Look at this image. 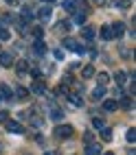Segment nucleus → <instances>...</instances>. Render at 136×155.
<instances>
[{
	"instance_id": "6",
	"label": "nucleus",
	"mask_w": 136,
	"mask_h": 155,
	"mask_svg": "<svg viewBox=\"0 0 136 155\" xmlns=\"http://www.w3.org/2000/svg\"><path fill=\"white\" fill-rule=\"evenodd\" d=\"M31 92H35V94H44V92H46V83H44V81H40V79H35L33 85H31Z\"/></svg>"
},
{
	"instance_id": "19",
	"label": "nucleus",
	"mask_w": 136,
	"mask_h": 155,
	"mask_svg": "<svg viewBox=\"0 0 136 155\" xmlns=\"http://www.w3.org/2000/svg\"><path fill=\"white\" fill-rule=\"evenodd\" d=\"M114 81H117V85H125V81H127V77H125V72H117V74H114Z\"/></svg>"
},
{
	"instance_id": "26",
	"label": "nucleus",
	"mask_w": 136,
	"mask_h": 155,
	"mask_svg": "<svg viewBox=\"0 0 136 155\" xmlns=\"http://www.w3.org/2000/svg\"><path fill=\"white\" fill-rule=\"evenodd\" d=\"M26 70H29V64H26V59H22V61H18V72H20V74H24Z\"/></svg>"
},
{
	"instance_id": "22",
	"label": "nucleus",
	"mask_w": 136,
	"mask_h": 155,
	"mask_svg": "<svg viewBox=\"0 0 136 155\" xmlns=\"http://www.w3.org/2000/svg\"><path fill=\"white\" fill-rule=\"evenodd\" d=\"M125 140H127L130 144H134L136 142V129L132 127V129H127V133H125Z\"/></svg>"
},
{
	"instance_id": "16",
	"label": "nucleus",
	"mask_w": 136,
	"mask_h": 155,
	"mask_svg": "<svg viewBox=\"0 0 136 155\" xmlns=\"http://www.w3.org/2000/svg\"><path fill=\"white\" fill-rule=\"evenodd\" d=\"M0 94H2V101H11V98H13V92L9 90L7 85H2V87H0Z\"/></svg>"
},
{
	"instance_id": "25",
	"label": "nucleus",
	"mask_w": 136,
	"mask_h": 155,
	"mask_svg": "<svg viewBox=\"0 0 136 155\" xmlns=\"http://www.w3.org/2000/svg\"><path fill=\"white\" fill-rule=\"evenodd\" d=\"M9 37H11V33H9V28H5V26H0V42H7Z\"/></svg>"
},
{
	"instance_id": "29",
	"label": "nucleus",
	"mask_w": 136,
	"mask_h": 155,
	"mask_svg": "<svg viewBox=\"0 0 136 155\" xmlns=\"http://www.w3.org/2000/svg\"><path fill=\"white\" fill-rule=\"evenodd\" d=\"M92 127H95V129H103V120L101 118H92Z\"/></svg>"
},
{
	"instance_id": "9",
	"label": "nucleus",
	"mask_w": 136,
	"mask_h": 155,
	"mask_svg": "<svg viewBox=\"0 0 136 155\" xmlns=\"http://www.w3.org/2000/svg\"><path fill=\"white\" fill-rule=\"evenodd\" d=\"M119 101H121L119 107H123V109H132L134 107V98H130V96H121Z\"/></svg>"
},
{
	"instance_id": "24",
	"label": "nucleus",
	"mask_w": 136,
	"mask_h": 155,
	"mask_svg": "<svg viewBox=\"0 0 136 155\" xmlns=\"http://www.w3.org/2000/svg\"><path fill=\"white\" fill-rule=\"evenodd\" d=\"M72 18H75L77 24H83V22H86V13H81V11H75V13H72Z\"/></svg>"
},
{
	"instance_id": "15",
	"label": "nucleus",
	"mask_w": 136,
	"mask_h": 155,
	"mask_svg": "<svg viewBox=\"0 0 136 155\" xmlns=\"http://www.w3.org/2000/svg\"><path fill=\"white\" fill-rule=\"evenodd\" d=\"M81 77H83V79L95 77V66H83V70H81Z\"/></svg>"
},
{
	"instance_id": "30",
	"label": "nucleus",
	"mask_w": 136,
	"mask_h": 155,
	"mask_svg": "<svg viewBox=\"0 0 136 155\" xmlns=\"http://www.w3.org/2000/svg\"><path fill=\"white\" fill-rule=\"evenodd\" d=\"M114 7H119V9H127L130 2H125V0H117V2H114Z\"/></svg>"
},
{
	"instance_id": "21",
	"label": "nucleus",
	"mask_w": 136,
	"mask_h": 155,
	"mask_svg": "<svg viewBox=\"0 0 136 155\" xmlns=\"http://www.w3.org/2000/svg\"><path fill=\"white\" fill-rule=\"evenodd\" d=\"M101 140H103V142H110V140H112V129L103 127V129H101Z\"/></svg>"
},
{
	"instance_id": "32",
	"label": "nucleus",
	"mask_w": 136,
	"mask_h": 155,
	"mask_svg": "<svg viewBox=\"0 0 136 155\" xmlns=\"http://www.w3.org/2000/svg\"><path fill=\"white\" fill-rule=\"evenodd\" d=\"M31 70V74H33L35 79H40V74H42V72H40V68H29Z\"/></svg>"
},
{
	"instance_id": "31",
	"label": "nucleus",
	"mask_w": 136,
	"mask_h": 155,
	"mask_svg": "<svg viewBox=\"0 0 136 155\" xmlns=\"http://www.w3.org/2000/svg\"><path fill=\"white\" fill-rule=\"evenodd\" d=\"M9 120V111H0V122H7Z\"/></svg>"
},
{
	"instance_id": "37",
	"label": "nucleus",
	"mask_w": 136,
	"mask_h": 155,
	"mask_svg": "<svg viewBox=\"0 0 136 155\" xmlns=\"http://www.w3.org/2000/svg\"><path fill=\"white\" fill-rule=\"evenodd\" d=\"M92 2H97V5H101V2H103V0H92Z\"/></svg>"
},
{
	"instance_id": "20",
	"label": "nucleus",
	"mask_w": 136,
	"mask_h": 155,
	"mask_svg": "<svg viewBox=\"0 0 136 155\" xmlns=\"http://www.w3.org/2000/svg\"><path fill=\"white\" fill-rule=\"evenodd\" d=\"M101 39H106V42H110L112 39V33H110V26H101Z\"/></svg>"
},
{
	"instance_id": "11",
	"label": "nucleus",
	"mask_w": 136,
	"mask_h": 155,
	"mask_svg": "<svg viewBox=\"0 0 136 155\" xmlns=\"http://www.w3.org/2000/svg\"><path fill=\"white\" fill-rule=\"evenodd\" d=\"M33 48H35V55H46V50H48L46 44H44V39H37Z\"/></svg>"
},
{
	"instance_id": "2",
	"label": "nucleus",
	"mask_w": 136,
	"mask_h": 155,
	"mask_svg": "<svg viewBox=\"0 0 136 155\" xmlns=\"http://www.w3.org/2000/svg\"><path fill=\"white\" fill-rule=\"evenodd\" d=\"M64 48H68V50H72V53H86V48H83L79 42H77V39H72V37H66L64 39Z\"/></svg>"
},
{
	"instance_id": "36",
	"label": "nucleus",
	"mask_w": 136,
	"mask_h": 155,
	"mask_svg": "<svg viewBox=\"0 0 136 155\" xmlns=\"http://www.w3.org/2000/svg\"><path fill=\"white\" fill-rule=\"evenodd\" d=\"M5 2H7V5H13V2H16V0H5Z\"/></svg>"
},
{
	"instance_id": "14",
	"label": "nucleus",
	"mask_w": 136,
	"mask_h": 155,
	"mask_svg": "<svg viewBox=\"0 0 136 155\" xmlns=\"http://www.w3.org/2000/svg\"><path fill=\"white\" fill-rule=\"evenodd\" d=\"M26 96H29V90L20 85V87L16 90V98H18V101H26Z\"/></svg>"
},
{
	"instance_id": "3",
	"label": "nucleus",
	"mask_w": 136,
	"mask_h": 155,
	"mask_svg": "<svg viewBox=\"0 0 136 155\" xmlns=\"http://www.w3.org/2000/svg\"><path fill=\"white\" fill-rule=\"evenodd\" d=\"M5 127H7V131H11V133H22L24 131V127L20 125V122H16V120H7Z\"/></svg>"
},
{
	"instance_id": "33",
	"label": "nucleus",
	"mask_w": 136,
	"mask_h": 155,
	"mask_svg": "<svg viewBox=\"0 0 136 155\" xmlns=\"http://www.w3.org/2000/svg\"><path fill=\"white\" fill-rule=\"evenodd\" d=\"M57 28H59V31H61V28L68 31V28H70V22H59V26H57Z\"/></svg>"
},
{
	"instance_id": "12",
	"label": "nucleus",
	"mask_w": 136,
	"mask_h": 155,
	"mask_svg": "<svg viewBox=\"0 0 136 155\" xmlns=\"http://www.w3.org/2000/svg\"><path fill=\"white\" fill-rule=\"evenodd\" d=\"M103 109L106 111H114V109H119V101H103Z\"/></svg>"
},
{
	"instance_id": "39",
	"label": "nucleus",
	"mask_w": 136,
	"mask_h": 155,
	"mask_svg": "<svg viewBox=\"0 0 136 155\" xmlns=\"http://www.w3.org/2000/svg\"><path fill=\"white\" fill-rule=\"evenodd\" d=\"M0 103H2V94H0Z\"/></svg>"
},
{
	"instance_id": "23",
	"label": "nucleus",
	"mask_w": 136,
	"mask_h": 155,
	"mask_svg": "<svg viewBox=\"0 0 136 155\" xmlns=\"http://www.w3.org/2000/svg\"><path fill=\"white\" fill-rule=\"evenodd\" d=\"M81 35L86 37V39H92V37H95V31H92L90 26H83V28H81Z\"/></svg>"
},
{
	"instance_id": "4",
	"label": "nucleus",
	"mask_w": 136,
	"mask_h": 155,
	"mask_svg": "<svg viewBox=\"0 0 136 155\" xmlns=\"http://www.w3.org/2000/svg\"><path fill=\"white\" fill-rule=\"evenodd\" d=\"M110 33H112V37H121V35L125 33V24H123V22H114V24L110 26Z\"/></svg>"
},
{
	"instance_id": "13",
	"label": "nucleus",
	"mask_w": 136,
	"mask_h": 155,
	"mask_svg": "<svg viewBox=\"0 0 136 155\" xmlns=\"http://www.w3.org/2000/svg\"><path fill=\"white\" fill-rule=\"evenodd\" d=\"M51 118H53V120H61V118H64V111H61L59 107H51Z\"/></svg>"
},
{
	"instance_id": "28",
	"label": "nucleus",
	"mask_w": 136,
	"mask_h": 155,
	"mask_svg": "<svg viewBox=\"0 0 136 155\" xmlns=\"http://www.w3.org/2000/svg\"><path fill=\"white\" fill-rule=\"evenodd\" d=\"M64 9H66V11H70V13H75V2H72V0H66V2H64Z\"/></svg>"
},
{
	"instance_id": "38",
	"label": "nucleus",
	"mask_w": 136,
	"mask_h": 155,
	"mask_svg": "<svg viewBox=\"0 0 136 155\" xmlns=\"http://www.w3.org/2000/svg\"><path fill=\"white\" fill-rule=\"evenodd\" d=\"M103 155H114V153H103Z\"/></svg>"
},
{
	"instance_id": "10",
	"label": "nucleus",
	"mask_w": 136,
	"mask_h": 155,
	"mask_svg": "<svg viewBox=\"0 0 136 155\" xmlns=\"http://www.w3.org/2000/svg\"><path fill=\"white\" fill-rule=\"evenodd\" d=\"M101 153H103L101 147H99V144H95V142H90L88 149H86V155H101Z\"/></svg>"
},
{
	"instance_id": "27",
	"label": "nucleus",
	"mask_w": 136,
	"mask_h": 155,
	"mask_svg": "<svg viewBox=\"0 0 136 155\" xmlns=\"http://www.w3.org/2000/svg\"><path fill=\"white\" fill-rule=\"evenodd\" d=\"M22 20H26V22H31V20H33V13H31L26 7L22 9Z\"/></svg>"
},
{
	"instance_id": "18",
	"label": "nucleus",
	"mask_w": 136,
	"mask_h": 155,
	"mask_svg": "<svg viewBox=\"0 0 136 155\" xmlns=\"http://www.w3.org/2000/svg\"><path fill=\"white\" fill-rule=\"evenodd\" d=\"M68 101H70L75 107H81V105H83V101H81V96H79V94H68Z\"/></svg>"
},
{
	"instance_id": "34",
	"label": "nucleus",
	"mask_w": 136,
	"mask_h": 155,
	"mask_svg": "<svg viewBox=\"0 0 136 155\" xmlns=\"http://www.w3.org/2000/svg\"><path fill=\"white\" fill-rule=\"evenodd\" d=\"M55 57L57 59H64V50H55Z\"/></svg>"
},
{
	"instance_id": "35",
	"label": "nucleus",
	"mask_w": 136,
	"mask_h": 155,
	"mask_svg": "<svg viewBox=\"0 0 136 155\" xmlns=\"http://www.w3.org/2000/svg\"><path fill=\"white\" fill-rule=\"evenodd\" d=\"M44 155H59V153H55V151H48V153H44Z\"/></svg>"
},
{
	"instance_id": "7",
	"label": "nucleus",
	"mask_w": 136,
	"mask_h": 155,
	"mask_svg": "<svg viewBox=\"0 0 136 155\" xmlns=\"http://www.w3.org/2000/svg\"><path fill=\"white\" fill-rule=\"evenodd\" d=\"M110 83V74L108 72H99L97 74V87H106Z\"/></svg>"
},
{
	"instance_id": "1",
	"label": "nucleus",
	"mask_w": 136,
	"mask_h": 155,
	"mask_svg": "<svg viewBox=\"0 0 136 155\" xmlns=\"http://www.w3.org/2000/svg\"><path fill=\"white\" fill-rule=\"evenodd\" d=\"M72 133H75V129L70 125H57L55 127V138H59V140H68Z\"/></svg>"
},
{
	"instance_id": "17",
	"label": "nucleus",
	"mask_w": 136,
	"mask_h": 155,
	"mask_svg": "<svg viewBox=\"0 0 136 155\" xmlns=\"http://www.w3.org/2000/svg\"><path fill=\"white\" fill-rule=\"evenodd\" d=\"M103 96H106V87H95L92 90V98L95 101H101Z\"/></svg>"
},
{
	"instance_id": "8",
	"label": "nucleus",
	"mask_w": 136,
	"mask_h": 155,
	"mask_svg": "<svg viewBox=\"0 0 136 155\" xmlns=\"http://www.w3.org/2000/svg\"><path fill=\"white\" fill-rule=\"evenodd\" d=\"M51 13H53V11H51V7H48V5H44V7H40V11H37V18L42 20V22H46V20L51 18Z\"/></svg>"
},
{
	"instance_id": "5",
	"label": "nucleus",
	"mask_w": 136,
	"mask_h": 155,
	"mask_svg": "<svg viewBox=\"0 0 136 155\" xmlns=\"http://www.w3.org/2000/svg\"><path fill=\"white\" fill-rule=\"evenodd\" d=\"M0 66L2 68H11L13 66V55L11 53H0Z\"/></svg>"
}]
</instances>
